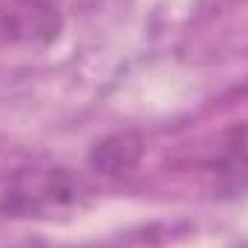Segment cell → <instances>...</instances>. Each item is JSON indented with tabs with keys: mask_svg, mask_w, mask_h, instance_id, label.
Returning a JSON list of instances; mask_svg holds the SVG:
<instances>
[{
	"mask_svg": "<svg viewBox=\"0 0 248 248\" xmlns=\"http://www.w3.org/2000/svg\"><path fill=\"white\" fill-rule=\"evenodd\" d=\"M202 173L217 196H248V122H234L217 133L202 159Z\"/></svg>",
	"mask_w": 248,
	"mask_h": 248,
	"instance_id": "cell-3",
	"label": "cell"
},
{
	"mask_svg": "<svg viewBox=\"0 0 248 248\" xmlns=\"http://www.w3.org/2000/svg\"><path fill=\"white\" fill-rule=\"evenodd\" d=\"M141 156H144L141 133L122 130V133H113V136H104L101 141H95L87 156V165L93 173H98L104 179H119L139 168Z\"/></svg>",
	"mask_w": 248,
	"mask_h": 248,
	"instance_id": "cell-4",
	"label": "cell"
},
{
	"mask_svg": "<svg viewBox=\"0 0 248 248\" xmlns=\"http://www.w3.org/2000/svg\"><path fill=\"white\" fill-rule=\"evenodd\" d=\"M78 199L81 179L69 168H23L9 179L0 211L12 219H41L72 208Z\"/></svg>",
	"mask_w": 248,
	"mask_h": 248,
	"instance_id": "cell-1",
	"label": "cell"
},
{
	"mask_svg": "<svg viewBox=\"0 0 248 248\" xmlns=\"http://www.w3.org/2000/svg\"><path fill=\"white\" fill-rule=\"evenodd\" d=\"M58 0H0V46L46 49L63 35Z\"/></svg>",
	"mask_w": 248,
	"mask_h": 248,
	"instance_id": "cell-2",
	"label": "cell"
}]
</instances>
